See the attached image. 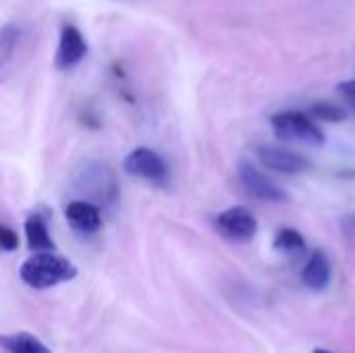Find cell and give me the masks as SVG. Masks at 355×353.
I'll list each match as a JSON object with an SVG mask.
<instances>
[{
  "mask_svg": "<svg viewBox=\"0 0 355 353\" xmlns=\"http://www.w3.org/2000/svg\"><path fill=\"white\" fill-rule=\"evenodd\" d=\"M75 277H77V266L71 260L56 256L54 252L33 254L21 264V279L33 289H48L58 283L73 281Z\"/></svg>",
  "mask_w": 355,
  "mask_h": 353,
  "instance_id": "obj_1",
  "label": "cell"
},
{
  "mask_svg": "<svg viewBox=\"0 0 355 353\" xmlns=\"http://www.w3.org/2000/svg\"><path fill=\"white\" fill-rule=\"evenodd\" d=\"M272 131L281 137V139H289V141H300V144H308V146H322L324 144V131L316 125V121L300 110H285V112H277L270 119Z\"/></svg>",
  "mask_w": 355,
  "mask_h": 353,
  "instance_id": "obj_2",
  "label": "cell"
},
{
  "mask_svg": "<svg viewBox=\"0 0 355 353\" xmlns=\"http://www.w3.org/2000/svg\"><path fill=\"white\" fill-rule=\"evenodd\" d=\"M125 171L133 177H139L154 185L168 183V166L158 152L152 148H135L125 156Z\"/></svg>",
  "mask_w": 355,
  "mask_h": 353,
  "instance_id": "obj_3",
  "label": "cell"
},
{
  "mask_svg": "<svg viewBox=\"0 0 355 353\" xmlns=\"http://www.w3.org/2000/svg\"><path fill=\"white\" fill-rule=\"evenodd\" d=\"M216 227L225 237L233 241H250L258 233L256 216L243 206H233V208L223 210L216 216Z\"/></svg>",
  "mask_w": 355,
  "mask_h": 353,
  "instance_id": "obj_4",
  "label": "cell"
},
{
  "mask_svg": "<svg viewBox=\"0 0 355 353\" xmlns=\"http://www.w3.org/2000/svg\"><path fill=\"white\" fill-rule=\"evenodd\" d=\"M87 54V42L81 35V31L67 23L60 27V35H58V46H56V54H54V67L58 71H69L73 67H77Z\"/></svg>",
  "mask_w": 355,
  "mask_h": 353,
  "instance_id": "obj_5",
  "label": "cell"
},
{
  "mask_svg": "<svg viewBox=\"0 0 355 353\" xmlns=\"http://www.w3.org/2000/svg\"><path fill=\"white\" fill-rule=\"evenodd\" d=\"M239 179L245 187V191L250 196H254L256 200H262V202H270V204H279V202H285L289 200V196L277 185L272 183L264 173H260L254 164L250 162H241L239 164Z\"/></svg>",
  "mask_w": 355,
  "mask_h": 353,
  "instance_id": "obj_6",
  "label": "cell"
},
{
  "mask_svg": "<svg viewBox=\"0 0 355 353\" xmlns=\"http://www.w3.org/2000/svg\"><path fill=\"white\" fill-rule=\"evenodd\" d=\"M258 158L260 162L277 173H285V175H297L310 169V160L304 154H297L293 150H285V148H277V146H260L258 150Z\"/></svg>",
  "mask_w": 355,
  "mask_h": 353,
  "instance_id": "obj_7",
  "label": "cell"
},
{
  "mask_svg": "<svg viewBox=\"0 0 355 353\" xmlns=\"http://www.w3.org/2000/svg\"><path fill=\"white\" fill-rule=\"evenodd\" d=\"M64 216L69 221V225L79 231V233H96L102 227V216L98 206L89 204V202H71L64 208Z\"/></svg>",
  "mask_w": 355,
  "mask_h": 353,
  "instance_id": "obj_8",
  "label": "cell"
},
{
  "mask_svg": "<svg viewBox=\"0 0 355 353\" xmlns=\"http://www.w3.org/2000/svg\"><path fill=\"white\" fill-rule=\"evenodd\" d=\"M302 281L308 289L312 291H324L331 283V260L322 250L312 252L308 258L304 270H302Z\"/></svg>",
  "mask_w": 355,
  "mask_h": 353,
  "instance_id": "obj_9",
  "label": "cell"
},
{
  "mask_svg": "<svg viewBox=\"0 0 355 353\" xmlns=\"http://www.w3.org/2000/svg\"><path fill=\"white\" fill-rule=\"evenodd\" d=\"M25 239H27V246L31 252H37V254L56 252V243L46 227V221L37 214H31L25 221Z\"/></svg>",
  "mask_w": 355,
  "mask_h": 353,
  "instance_id": "obj_10",
  "label": "cell"
},
{
  "mask_svg": "<svg viewBox=\"0 0 355 353\" xmlns=\"http://www.w3.org/2000/svg\"><path fill=\"white\" fill-rule=\"evenodd\" d=\"M2 347L6 353H52L31 333H15L2 337Z\"/></svg>",
  "mask_w": 355,
  "mask_h": 353,
  "instance_id": "obj_11",
  "label": "cell"
},
{
  "mask_svg": "<svg viewBox=\"0 0 355 353\" xmlns=\"http://www.w3.org/2000/svg\"><path fill=\"white\" fill-rule=\"evenodd\" d=\"M272 246H275L277 252L291 254V256H304L306 250H308L304 235L300 231H295V229H281V231H277Z\"/></svg>",
  "mask_w": 355,
  "mask_h": 353,
  "instance_id": "obj_12",
  "label": "cell"
},
{
  "mask_svg": "<svg viewBox=\"0 0 355 353\" xmlns=\"http://www.w3.org/2000/svg\"><path fill=\"white\" fill-rule=\"evenodd\" d=\"M310 117L312 119H320V121H327V123H341L347 119V112L337 106V104H331V102H316L314 106H310Z\"/></svg>",
  "mask_w": 355,
  "mask_h": 353,
  "instance_id": "obj_13",
  "label": "cell"
},
{
  "mask_svg": "<svg viewBox=\"0 0 355 353\" xmlns=\"http://www.w3.org/2000/svg\"><path fill=\"white\" fill-rule=\"evenodd\" d=\"M21 40V27L17 25H6L2 29V35H0V54H2V62L8 60V56L12 54L15 46L19 44Z\"/></svg>",
  "mask_w": 355,
  "mask_h": 353,
  "instance_id": "obj_14",
  "label": "cell"
},
{
  "mask_svg": "<svg viewBox=\"0 0 355 353\" xmlns=\"http://www.w3.org/2000/svg\"><path fill=\"white\" fill-rule=\"evenodd\" d=\"M0 248L2 252H15L19 248V237L8 225H0Z\"/></svg>",
  "mask_w": 355,
  "mask_h": 353,
  "instance_id": "obj_15",
  "label": "cell"
},
{
  "mask_svg": "<svg viewBox=\"0 0 355 353\" xmlns=\"http://www.w3.org/2000/svg\"><path fill=\"white\" fill-rule=\"evenodd\" d=\"M339 92H341V96H343L345 100H349L355 106V81H345V83H341V85H339Z\"/></svg>",
  "mask_w": 355,
  "mask_h": 353,
  "instance_id": "obj_16",
  "label": "cell"
},
{
  "mask_svg": "<svg viewBox=\"0 0 355 353\" xmlns=\"http://www.w3.org/2000/svg\"><path fill=\"white\" fill-rule=\"evenodd\" d=\"M312 353H333V352H329V350H314Z\"/></svg>",
  "mask_w": 355,
  "mask_h": 353,
  "instance_id": "obj_17",
  "label": "cell"
}]
</instances>
